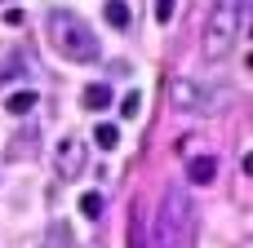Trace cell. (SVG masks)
<instances>
[{"instance_id":"6da1fadb","label":"cell","mask_w":253,"mask_h":248,"mask_svg":"<svg viewBox=\"0 0 253 248\" xmlns=\"http://www.w3.org/2000/svg\"><path fill=\"white\" fill-rule=\"evenodd\" d=\"M49 40H53V49L67 62H98L102 58V44H98L93 27L80 13H71V9H53L49 13Z\"/></svg>"},{"instance_id":"7a4b0ae2","label":"cell","mask_w":253,"mask_h":248,"mask_svg":"<svg viewBox=\"0 0 253 248\" xmlns=\"http://www.w3.org/2000/svg\"><path fill=\"white\" fill-rule=\"evenodd\" d=\"M245 13H249V0H218L213 4L209 27H205V53L209 58H227L231 53V44L240 40Z\"/></svg>"},{"instance_id":"3957f363","label":"cell","mask_w":253,"mask_h":248,"mask_svg":"<svg viewBox=\"0 0 253 248\" xmlns=\"http://www.w3.org/2000/svg\"><path fill=\"white\" fill-rule=\"evenodd\" d=\"M187 217H191V200L182 186L165 191L160 217H156V248H182L187 244Z\"/></svg>"},{"instance_id":"277c9868","label":"cell","mask_w":253,"mask_h":248,"mask_svg":"<svg viewBox=\"0 0 253 248\" xmlns=\"http://www.w3.org/2000/svg\"><path fill=\"white\" fill-rule=\"evenodd\" d=\"M80 169H84V146H80V138H62V142H58V177L71 182Z\"/></svg>"},{"instance_id":"5b68a950","label":"cell","mask_w":253,"mask_h":248,"mask_svg":"<svg viewBox=\"0 0 253 248\" xmlns=\"http://www.w3.org/2000/svg\"><path fill=\"white\" fill-rule=\"evenodd\" d=\"M218 177V155H191L187 160V182L191 186H209Z\"/></svg>"},{"instance_id":"8992f818","label":"cell","mask_w":253,"mask_h":248,"mask_svg":"<svg viewBox=\"0 0 253 248\" xmlns=\"http://www.w3.org/2000/svg\"><path fill=\"white\" fill-rule=\"evenodd\" d=\"M40 248H76V240H71V222H49V231L40 235Z\"/></svg>"},{"instance_id":"52a82bcc","label":"cell","mask_w":253,"mask_h":248,"mask_svg":"<svg viewBox=\"0 0 253 248\" xmlns=\"http://www.w3.org/2000/svg\"><path fill=\"white\" fill-rule=\"evenodd\" d=\"M36 102H40V98H36L31 89H18V93L4 98V111H9V115H27V111H36Z\"/></svg>"},{"instance_id":"ba28073f","label":"cell","mask_w":253,"mask_h":248,"mask_svg":"<svg viewBox=\"0 0 253 248\" xmlns=\"http://www.w3.org/2000/svg\"><path fill=\"white\" fill-rule=\"evenodd\" d=\"M173 102L187 106V111H196V106H200V89H196L191 80H178V84H173Z\"/></svg>"},{"instance_id":"9c48e42d","label":"cell","mask_w":253,"mask_h":248,"mask_svg":"<svg viewBox=\"0 0 253 248\" xmlns=\"http://www.w3.org/2000/svg\"><path fill=\"white\" fill-rule=\"evenodd\" d=\"M102 18H107L116 31H125V27H129V4H125V0H107V4H102Z\"/></svg>"},{"instance_id":"30bf717a","label":"cell","mask_w":253,"mask_h":248,"mask_svg":"<svg viewBox=\"0 0 253 248\" xmlns=\"http://www.w3.org/2000/svg\"><path fill=\"white\" fill-rule=\"evenodd\" d=\"M84 106H89V111L111 106V84H89V89H84Z\"/></svg>"},{"instance_id":"8fae6325","label":"cell","mask_w":253,"mask_h":248,"mask_svg":"<svg viewBox=\"0 0 253 248\" xmlns=\"http://www.w3.org/2000/svg\"><path fill=\"white\" fill-rule=\"evenodd\" d=\"M93 142H98L102 151H116V146H120V129H116V124H98V129H93Z\"/></svg>"},{"instance_id":"7c38bea8","label":"cell","mask_w":253,"mask_h":248,"mask_svg":"<svg viewBox=\"0 0 253 248\" xmlns=\"http://www.w3.org/2000/svg\"><path fill=\"white\" fill-rule=\"evenodd\" d=\"M80 213H84V217H98V213H102V195H98V191H89V195L80 200Z\"/></svg>"},{"instance_id":"4fadbf2b","label":"cell","mask_w":253,"mask_h":248,"mask_svg":"<svg viewBox=\"0 0 253 248\" xmlns=\"http://www.w3.org/2000/svg\"><path fill=\"white\" fill-rule=\"evenodd\" d=\"M138 106H142V93H125V98H120V115H129V120H133V115H138Z\"/></svg>"},{"instance_id":"5bb4252c","label":"cell","mask_w":253,"mask_h":248,"mask_svg":"<svg viewBox=\"0 0 253 248\" xmlns=\"http://www.w3.org/2000/svg\"><path fill=\"white\" fill-rule=\"evenodd\" d=\"M173 4L178 0H156V22H173Z\"/></svg>"}]
</instances>
